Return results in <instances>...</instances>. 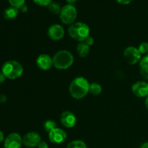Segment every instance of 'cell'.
Masks as SVG:
<instances>
[{"instance_id":"1","label":"cell","mask_w":148,"mask_h":148,"mask_svg":"<svg viewBox=\"0 0 148 148\" xmlns=\"http://www.w3.org/2000/svg\"><path fill=\"white\" fill-rule=\"evenodd\" d=\"M90 85V84L86 78L83 77H77L75 78L69 85V93L75 99H82L89 92Z\"/></svg>"},{"instance_id":"2","label":"cell","mask_w":148,"mask_h":148,"mask_svg":"<svg viewBox=\"0 0 148 148\" xmlns=\"http://www.w3.org/2000/svg\"><path fill=\"white\" fill-rule=\"evenodd\" d=\"M52 59L53 66L60 70L69 69L74 63L73 55L66 50H61L56 52Z\"/></svg>"},{"instance_id":"3","label":"cell","mask_w":148,"mask_h":148,"mask_svg":"<svg viewBox=\"0 0 148 148\" xmlns=\"http://www.w3.org/2000/svg\"><path fill=\"white\" fill-rule=\"evenodd\" d=\"M90 27L85 23L77 22L70 25L68 33L70 37L79 42L85 41V39L90 36Z\"/></svg>"},{"instance_id":"4","label":"cell","mask_w":148,"mask_h":148,"mask_svg":"<svg viewBox=\"0 0 148 148\" xmlns=\"http://www.w3.org/2000/svg\"><path fill=\"white\" fill-rule=\"evenodd\" d=\"M1 72L7 79H15L23 75V66L17 61H7L1 66Z\"/></svg>"},{"instance_id":"5","label":"cell","mask_w":148,"mask_h":148,"mask_svg":"<svg viewBox=\"0 0 148 148\" xmlns=\"http://www.w3.org/2000/svg\"><path fill=\"white\" fill-rule=\"evenodd\" d=\"M77 15V12L76 7L70 4L64 6L59 13L60 20H62V23L66 25L73 24L76 20Z\"/></svg>"},{"instance_id":"6","label":"cell","mask_w":148,"mask_h":148,"mask_svg":"<svg viewBox=\"0 0 148 148\" xmlns=\"http://www.w3.org/2000/svg\"><path fill=\"white\" fill-rule=\"evenodd\" d=\"M124 57L127 63L134 65L140 62V59H142V54L137 48L134 46H129L124 50Z\"/></svg>"},{"instance_id":"7","label":"cell","mask_w":148,"mask_h":148,"mask_svg":"<svg viewBox=\"0 0 148 148\" xmlns=\"http://www.w3.org/2000/svg\"><path fill=\"white\" fill-rule=\"evenodd\" d=\"M22 145L23 138L16 132L9 134L4 142V148H21Z\"/></svg>"},{"instance_id":"8","label":"cell","mask_w":148,"mask_h":148,"mask_svg":"<svg viewBox=\"0 0 148 148\" xmlns=\"http://www.w3.org/2000/svg\"><path fill=\"white\" fill-rule=\"evenodd\" d=\"M40 141H41L40 136L35 132H30L27 133L23 137V144L25 147L29 148L37 147Z\"/></svg>"},{"instance_id":"9","label":"cell","mask_w":148,"mask_h":148,"mask_svg":"<svg viewBox=\"0 0 148 148\" xmlns=\"http://www.w3.org/2000/svg\"><path fill=\"white\" fill-rule=\"evenodd\" d=\"M49 140L53 144H62L66 140V133L61 128H55L49 132Z\"/></svg>"},{"instance_id":"10","label":"cell","mask_w":148,"mask_h":148,"mask_svg":"<svg viewBox=\"0 0 148 148\" xmlns=\"http://www.w3.org/2000/svg\"><path fill=\"white\" fill-rule=\"evenodd\" d=\"M132 93L137 98H145L148 95V82L139 81L132 87Z\"/></svg>"},{"instance_id":"11","label":"cell","mask_w":148,"mask_h":148,"mask_svg":"<svg viewBox=\"0 0 148 148\" xmlns=\"http://www.w3.org/2000/svg\"><path fill=\"white\" fill-rule=\"evenodd\" d=\"M48 36L53 40H59L64 36V30L60 25L54 24L48 29Z\"/></svg>"},{"instance_id":"12","label":"cell","mask_w":148,"mask_h":148,"mask_svg":"<svg viewBox=\"0 0 148 148\" xmlns=\"http://www.w3.org/2000/svg\"><path fill=\"white\" fill-rule=\"evenodd\" d=\"M36 64L38 67L41 70L47 71L51 68L53 65V59L49 55L43 54L39 55L36 59Z\"/></svg>"},{"instance_id":"13","label":"cell","mask_w":148,"mask_h":148,"mask_svg":"<svg viewBox=\"0 0 148 148\" xmlns=\"http://www.w3.org/2000/svg\"><path fill=\"white\" fill-rule=\"evenodd\" d=\"M60 121L62 125L66 128H72L76 125L77 118L71 111H64L60 116Z\"/></svg>"},{"instance_id":"14","label":"cell","mask_w":148,"mask_h":148,"mask_svg":"<svg viewBox=\"0 0 148 148\" xmlns=\"http://www.w3.org/2000/svg\"><path fill=\"white\" fill-rule=\"evenodd\" d=\"M77 51L80 57H86L90 52V46L85 42H79L77 46Z\"/></svg>"},{"instance_id":"15","label":"cell","mask_w":148,"mask_h":148,"mask_svg":"<svg viewBox=\"0 0 148 148\" xmlns=\"http://www.w3.org/2000/svg\"><path fill=\"white\" fill-rule=\"evenodd\" d=\"M19 14V10L13 7H10L4 11V17L7 20H13Z\"/></svg>"},{"instance_id":"16","label":"cell","mask_w":148,"mask_h":148,"mask_svg":"<svg viewBox=\"0 0 148 148\" xmlns=\"http://www.w3.org/2000/svg\"><path fill=\"white\" fill-rule=\"evenodd\" d=\"M102 92V87L99 83L97 82H92L90 85L89 92L92 95H99Z\"/></svg>"},{"instance_id":"17","label":"cell","mask_w":148,"mask_h":148,"mask_svg":"<svg viewBox=\"0 0 148 148\" xmlns=\"http://www.w3.org/2000/svg\"><path fill=\"white\" fill-rule=\"evenodd\" d=\"M66 148H88L86 144L82 140H73L66 146Z\"/></svg>"},{"instance_id":"18","label":"cell","mask_w":148,"mask_h":148,"mask_svg":"<svg viewBox=\"0 0 148 148\" xmlns=\"http://www.w3.org/2000/svg\"><path fill=\"white\" fill-rule=\"evenodd\" d=\"M56 126H57V124L53 120H47V121H45L44 124H43L44 130L48 133L50 132L51 130H54L55 128H56Z\"/></svg>"},{"instance_id":"19","label":"cell","mask_w":148,"mask_h":148,"mask_svg":"<svg viewBox=\"0 0 148 148\" xmlns=\"http://www.w3.org/2000/svg\"><path fill=\"white\" fill-rule=\"evenodd\" d=\"M49 10H50L51 12L53 14H59L62 10V7H60L59 4L55 2V1H52L50 4L49 5Z\"/></svg>"},{"instance_id":"20","label":"cell","mask_w":148,"mask_h":148,"mask_svg":"<svg viewBox=\"0 0 148 148\" xmlns=\"http://www.w3.org/2000/svg\"><path fill=\"white\" fill-rule=\"evenodd\" d=\"M11 7H15L17 9H20L25 4V0H8Z\"/></svg>"},{"instance_id":"21","label":"cell","mask_w":148,"mask_h":148,"mask_svg":"<svg viewBox=\"0 0 148 148\" xmlns=\"http://www.w3.org/2000/svg\"><path fill=\"white\" fill-rule=\"evenodd\" d=\"M139 51L141 54H146L148 53V43L147 42H143L140 44L138 47Z\"/></svg>"},{"instance_id":"22","label":"cell","mask_w":148,"mask_h":148,"mask_svg":"<svg viewBox=\"0 0 148 148\" xmlns=\"http://www.w3.org/2000/svg\"><path fill=\"white\" fill-rule=\"evenodd\" d=\"M140 75L145 79H148V64L140 66Z\"/></svg>"},{"instance_id":"23","label":"cell","mask_w":148,"mask_h":148,"mask_svg":"<svg viewBox=\"0 0 148 148\" xmlns=\"http://www.w3.org/2000/svg\"><path fill=\"white\" fill-rule=\"evenodd\" d=\"M33 1L38 5L44 7V6H49L52 2V0H33Z\"/></svg>"},{"instance_id":"24","label":"cell","mask_w":148,"mask_h":148,"mask_svg":"<svg viewBox=\"0 0 148 148\" xmlns=\"http://www.w3.org/2000/svg\"><path fill=\"white\" fill-rule=\"evenodd\" d=\"M83 42H85V43H86V44H88L89 46H92V45H93L94 39H93V38H92V37L88 36V37L86 39H85V41H83Z\"/></svg>"},{"instance_id":"25","label":"cell","mask_w":148,"mask_h":148,"mask_svg":"<svg viewBox=\"0 0 148 148\" xmlns=\"http://www.w3.org/2000/svg\"><path fill=\"white\" fill-rule=\"evenodd\" d=\"M38 148H49V145L45 141H40L37 146Z\"/></svg>"},{"instance_id":"26","label":"cell","mask_w":148,"mask_h":148,"mask_svg":"<svg viewBox=\"0 0 148 148\" xmlns=\"http://www.w3.org/2000/svg\"><path fill=\"white\" fill-rule=\"evenodd\" d=\"M118 3L122 4H128L130 3H131L133 0H116Z\"/></svg>"},{"instance_id":"27","label":"cell","mask_w":148,"mask_h":148,"mask_svg":"<svg viewBox=\"0 0 148 148\" xmlns=\"http://www.w3.org/2000/svg\"><path fill=\"white\" fill-rule=\"evenodd\" d=\"M5 79H6L5 76H4V75L1 72H1H0V84L3 83V82H4V80H5Z\"/></svg>"},{"instance_id":"28","label":"cell","mask_w":148,"mask_h":148,"mask_svg":"<svg viewBox=\"0 0 148 148\" xmlns=\"http://www.w3.org/2000/svg\"><path fill=\"white\" fill-rule=\"evenodd\" d=\"M7 101V98H6L5 95H0V103H4Z\"/></svg>"},{"instance_id":"29","label":"cell","mask_w":148,"mask_h":148,"mask_svg":"<svg viewBox=\"0 0 148 148\" xmlns=\"http://www.w3.org/2000/svg\"><path fill=\"white\" fill-rule=\"evenodd\" d=\"M20 10H21V12H26L27 11V10H28V9H27V6H26L25 4H24V5H23V7H22L20 9Z\"/></svg>"},{"instance_id":"30","label":"cell","mask_w":148,"mask_h":148,"mask_svg":"<svg viewBox=\"0 0 148 148\" xmlns=\"http://www.w3.org/2000/svg\"><path fill=\"white\" fill-rule=\"evenodd\" d=\"M4 140V133H3L1 131H0V143H1Z\"/></svg>"},{"instance_id":"31","label":"cell","mask_w":148,"mask_h":148,"mask_svg":"<svg viewBox=\"0 0 148 148\" xmlns=\"http://www.w3.org/2000/svg\"><path fill=\"white\" fill-rule=\"evenodd\" d=\"M140 148H148V142H146V143H143L140 146Z\"/></svg>"},{"instance_id":"32","label":"cell","mask_w":148,"mask_h":148,"mask_svg":"<svg viewBox=\"0 0 148 148\" xmlns=\"http://www.w3.org/2000/svg\"><path fill=\"white\" fill-rule=\"evenodd\" d=\"M66 1H67V2L69 3V4H73V3L76 2V1H77V0H66Z\"/></svg>"},{"instance_id":"33","label":"cell","mask_w":148,"mask_h":148,"mask_svg":"<svg viewBox=\"0 0 148 148\" xmlns=\"http://www.w3.org/2000/svg\"><path fill=\"white\" fill-rule=\"evenodd\" d=\"M145 103V106H146V108H147V109H148V95H147V97H146Z\"/></svg>"},{"instance_id":"34","label":"cell","mask_w":148,"mask_h":148,"mask_svg":"<svg viewBox=\"0 0 148 148\" xmlns=\"http://www.w3.org/2000/svg\"><path fill=\"white\" fill-rule=\"evenodd\" d=\"M147 59H148V53L147 54Z\"/></svg>"}]
</instances>
